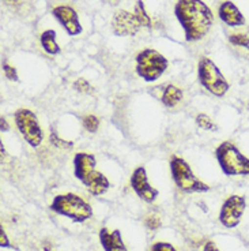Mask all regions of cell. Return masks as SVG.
Wrapping results in <instances>:
<instances>
[{
  "instance_id": "30bf717a",
  "label": "cell",
  "mask_w": 249,
  "mask_h": 251,
  "mask_svg": "<svg viewBox=\"0 0 249 251\" xmlns=\"http://www.w3.org/2000/svg\"><path fill=\"white\" fill-rule=\"evenodd\" d=\"M131 186L135 190V193L140 200L144 202L153 203L158 197V191L153 187L149 183V177H147V172L143 167H139L134 171L131 176Z\"/></svg>"
},
{
  "instance_id": "e0dca14e",
  "label": "cell",
  "mask_w": 249,
  "mask_h": 251,
  "mask_svg": "<svg viewBox=\"0 0 249 251\" xmlns=\"http://www.w3.org/2000/svg\"><path fill=\"white\" fill-rule=\"evenodd\" d=\"M135 17L137 21L140 22V25L150 27L151 26V19H150L149 14L146 11V7H144L143 1L142 0H137L136 6H135Z\"/></svg>"
},
{
  "instance_id": "ba28073f",
  "label": "cell",
  "mask_w": 249,
  "mask_h": 251,
  "mask_svg": "<svg viewBox=\"0 0 249 251\" xmlns=\"http://www.w3.org/2000/svg\"><path fill=\"white\" fill-rule=\"evenodd\" d=\"M14 119H15L19 132L22 134V137L31 148H37L41 145L43 130L40 127L37 116L31 112L30 109H26V108L18 109L14 115Z\"/></svg>"
},
{
  "instance_id": "4316f807",
  "label": "cell",
  "mask_w": 249,
  "mask_h": 251,
  "mask_svg": "<svg viewBox=\"0 0 249 251\" xmlns=\"http://www.w3.org/2000/svg\"><path fill=\"white\" fill-rule=\"evenodd\" d=\"M203 251H221L218 249V246L215 245L214 242H207L203 247Z\"/></svg>"
},
{
  "instance_id": "2e32d148",
  "label": "cell",
  "mask_w": 249,
  "mask_h": 251,
  "mask_svg": "<svg viewBox=\"0 0 249 251\" xmlns=\"http://www.w3.org/2000/svg\"><path fill=\"white\" fill-rule=\"evenodd\" d=\"M41 45L46 53L56 55L60 52V47L56 41V31L55 30H45L41 34Z\"/></svg>"
},
{
  "instance_id": "d6986e66",
  "label": "cell",
  "mask_w": 249,
  "mask_h": 251,
  "mask_svg": "<svg viewBox=\"0 0 249 251\" xmlns=\"http://www.w3.org/2000/svg\"><path fill=\"white\" fill-rule=\"evenodd\" d=\"M83 127L89 132H95L98 130V127H100V120L94 115H88V116L83 118Z\"/></svg>"
},
{
  "instance_id": "4fadbf2b",
  "label": "cell",
  "mask_w": 249,
  "mask_h": 251,
  "mask_svg": "<svg viewBox=\"0 0 249 251\" xmlns=\"http://www.w3.org/2000/svg\"><path fill=\"white\" fill-rule=\"evenodd\" d=\"M219 18L229 26L245 25V18L233 1H224L219 6Z\"/></svg>"
},
{
  "instance_id": "6da1fadb",
  "label": "cell",
  "mask_w": 249,
  "mask_h": 251,
  "mask_svg": "<svg viewBox=\"0 0 249 251\" xmlns=\"http://www.w3.org/2000/svg\"><path fill=\"white\" fill-rule=\"evenodd\" d=\"M175 14L185 31L187 41L202 40L214 22L212 11L202 0H179Z\"/></svg>"
},
{
  "instance_id": "83f0119b",
  "label": "cell",
  "mask_w": 249,
  "mask_h": 251,
  "mask_svg": "<svg viewBox=\"0 0 249 251\" xmlns=\"http://www.w3.org/2000/svg\"><path fill=\"white\" fill-rule=\"evenodd\" d=\"M7 130H8V125L6 120L1 118V131H7Z\"/></svg>"
},
{
  "instance_id": "ac0fdd59",
  "label": "cell",
  "mask_w": 249,
  "mask_h": 251,
  "mask_svg": "<svg viewBox=\"0 0 249 251\" xmlns=\"http://www.w3.org/2000/svg\"><path fill=\"white\" fill-rule=\"evenodd\" d=\"M196 123L199 126L200 128L203 130H207V131H217L218 130V126L215 125L211 120L210 116H207L205 113H199L196 116Z\"/></svg>"
},
{
  "instance_id": "ffe728a7",
  "label": "cell",
  "mask_w": 249,
  "mask_h": 251,
  "mask_svg": "<svg viewBox=\"0 0 249 251\" xmlns=\"http://www.w3.org/2000/svg\"><path fill=\"white\" fill-rule=\"evenodd\" d=\"M229 41H230L233 45H237V47L249 48V37L247 34H243V33L231 34L230 37H229Z\"/></svg>"
},
{
  "instance_id": "52a82bcc",
  "label": "cell",
  "mask_w": 249,
  "mask_h": 251,
  "mask_svg": "<svg viewBox=\"0 0 249 251\" xmlns=\"http://www.w3.org/2000/svg\"><path fill=\"white\" fill-rule=\"evenodd\" d=\"M168 69L166 57L154 50H143L136 56V73L144 81H157Z\"/></svg>"
},
{
  "instance_id": "9a60e30c",
  "label": "cell",
  "mask_w": 249,
  "mask_h": 251,
  "mask_svg": "<svg viewBox=\"0 0 249 251\" xmlns=\"http://www.w3.org/2000/svg\"><path fill=\"white\" fill-rule=\"evenodd\" d=\"M161 100L165 107H176L182 100V90L177 88V86H175V85H168V86L163 88Z\"/></svg>"
},
{
  "instance_id": "484cf974",
  "label": "cell",
  "mask_w": 249,
  "mask_h": 251,
  "mask_svg": "<svg viewBox=\"0 0 249 251\" xmlns=\"http://www.w3.org/2000/svg\"><path fill=\"white\" fill-rule=\"evenodd\" d=\"M0 246L1 247H11V243H10V240L7 238V233L4 232L3 228L0 229Z\"/></svg>"
},
{
  "instance_id": "5bb4252c",
  "label": "cell",
  "mask_w": 249,
  "mask_h": 251,
  "mask_svg": "<svg viewBox=\"0 0 249 251\" xmlns=\"http://www.w3.org/2000/svg\"><path fill=\"white\" fill-rule=\"evenodd\" d=\"M100 242L105 251H128L118 229L109 231L108 228H102L100 231Z\"/></svg>"
},
{
  "instance_id": "7c38bea8",
  "label": "cell",
  "mask_w": 249,
  "mask_h": 251,
  "mask_svg": "<svg viewBox=\"0 0 249 251\" xmlns=\"http://www.w3.org/2000/svg\"><path fill=\"white\" fill-rule=\"evenodd\" d=\"M53 17L62 24L64 30L69 36H78L82 31L81 22L78 18V14L71 6H57L53 8Z\"/></svg>"
},
{
  "instance_id": "8992f818",
  "label": "cell",
  "mask_w": 249,
  "mask_h": 251,
  "mask_svg": "<svg viewBox=\"0 0 249 251\" xmlns=\"http://www.w3.org/2000/svg\"><path fill=\"white\" fill-rule=\"evenodd\" d=\"M198 75L202 86L217 97H222L227 93L230 88L229 82L226 81L224 74L219 71V69L215 66L208 57H202L198 64Z\"/></svg>"
},
{
  "instance_id": "3957f363",
  "label": "cell",
  "mask_w": 249,
  "mask_h": 251,
  "mask_svg": "<svg viewBox=\"0 0 249 251\" xmlns=\"http://www.w3.org/2000/svg\"><path fill=\"white\" fill-rule=\"evenodd\" d=\"M50 210L60 216L68 217L75 223H85L93 217V207L82 197L74 193L57 195L50 205Z\"/></svg>"
},
{
  "instance_id": "7402d4cb",
  "label": "cell",
  "mask_w": 249,
  "mask_h": 251,
  "mask_svg": "<svg viewBox=\"0 0 249 251\" xmlns=\"http://www.w3.org/2000/svg\"><path fill=\"white\" fill-rule=\"evenodd\" d=\"M144 224H146V226L149 228V229H151V231H157L158 228H161V219L157 216V214H149L147 217H146V220H144Z\"/></svg>"
},
{
  "instance_id": "603a6c76",
  "label": "cell",
  "mask_w": 249,
  "mask_h": 251,
  "mask_svg": "<svg viewBox=\"0 0 249 251\" xmlns=\"http://www.w3.org/2000/svg\"><path fill=\"white\" fill-rule=\"evenodd\" d=\"M74 86L76 90H79V92H82V93H90V92L93 90L91 85H90L86 79H83V78H81V79H76Z\"/></svg>"
},
{
  "instance_id": "9c48e42d",
  "label": "cell",
  "mask_w": 249,
  "mask_h": 251,
  "mask_svg": "<svg viewBox=\"0 0 249 251\" xmlns=\"http://www.w3.org/2000/svg\"><path fill=\"white\" fill-rule=\"evenodd\" d=\"M247 209V200L241 195H230L221 207L219 221L226 228H236Z\"/></svg>"
},
{
  "instance_id": "d4e9b609",
  "label": "cell",
  "mask_w": 249,
  "mask_h": 251,
  "mask_svg": "<svg viewBox=\"0 0 249 251\" xmlns=\"http://www.w3.org/2000/svg\"><path fill=\"white\" fill-rule=\"evenodd\" d=\"M150 251H177L175 246H172L170 243H165V242H158L154 243L151 250Z\"/></svg>"
},
{
  "instance_id": "5b68a950",
  "label": "cell",
  "mask_w": 249,
  "mask_h": 251,
  "mask_svg": "<svg viewBox=\"0 0 249 251\" xmlns=\"http://www.w3.org/2000/svg\"><path fill=\"white\" fill-rule=\"evenodd\" d=\"M170 171L176 186L184 193H207L210 186L198 179L191 170L189 164L179 156H172L170 158Z\"/></svg>"
},
{
  "instance_id": "8fae6325",
  "label": "cell",
  "mask_w": 249,
  "mask_h": 251,
  "mask_svg": "<svg viewBox=\"0 0 249 251\" xmlns=\"http://www.w3.org/2000/svg\"><path fill=\"white\" fill-rule=\"evenodd\" d=\"M112 26L116 36H135L140 30L142 25L135 17V14L120 10L113 17Z\"/></svg>"
},
{
  "instance_id": "44dd1931",
  "label": "cell",
  "mask_w": 249,
  "mask_h": 251,
  "mask_svg": "<svg viewBox=\"0 0 249 251\" xmlns=\"http://www.w3.org/2000/svg\"><path fill=\"white\" fill-rule=\"evenodd\" d=\"M50 144L53 145L55 148H60V149H72V146H74L72 142H69V141H66V139L57 137L55 132L50 134Z\"/></svg>"
},
{
  "instance_id": "7a4b0ae2",
  "label": "cell",
  "mask_w": 249,
  "mask_h": 251,
  "mask_svg": "<svg viewBox=\"0 0 249 251\" xmlns=\"http://www.w3.org/2000/svg\"><path fill=\"white\" fill-rule=\"evenodd\" d=\"M95 157L89 153H78L74 158L75 176L81 180L91 195L105 194L111 183L102 172L95 170Z\"/></svg>"
},
{
  "instance_id": "277c9868",
  "label": "cell",
  "mask_w": 249,
  "mask_h": 251,
  "mask_svg": "<svg viewBox=\"0 0 249 251\" xmlns=\"http://www.w3.org/2000/svg\"><path fill=\"white\" fill-rule=\"evenodd\" d=\"M215 156L221 168L229 176L249 175V158L238 151L233 142H222L217 148Z\"/></svg>"
},
{
  "instance_id": "cb8c5ba5",
  "label": "cell",
  "mask_w": 249,
  "mask_h": 251,
  "mask_svg": "<svg viewBox=\"0 0 249 251\" xmlns=\"http://www.w3.org/2000/svg\"><path fill=\"white\" fill-rule=\"evenodd\" d=\"M3 71H4V75L7 79L10 81H18V74H17V70L14 69L13 66L10 64H3Z\"/></svg>"
},
{
  "instance_id": "f1b7e54d",
  "label": "cell",
  "mask_w": 249,
  "mask_h": 251,
  "mask_svg": "<svg viewBox=\"0 0 249 251\" xmlns=\"http://www.w3.org/2000/svg\"><path fill=\"white\" fill-rule=\"evenodd\" d=\"M4 1H6L8 6H17L19 3V0H4Z\"/></svg>"
}]
</instances>
